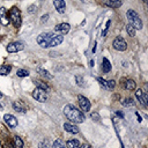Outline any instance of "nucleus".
Returning <instances> with one entry per match:
<instances>
[{"instance_id":"27","label":"nucleus","mask_w":148,"mask_h":148,"mask_svg":"<svg viewBox=\"0 0 148 148\" xmlns=\"http://www.w3.org/2000/svg\"><path fill=\"white\" fill-rule=\"evenodd\" d=\"M16 75H17L18 77H25V76L29 75V71L23 69V68H20V69L16 71Z\"/></svg>"},{"instance_id":"11","label":"nucleus","mask_w":148,"mask_h":148,"mask_svg":"<svg viewBox=\"0 0 148 148\" xmlns=\"http://www.w3.org/2000/svg\"><path fill=\"white\" fill-rule=\"evenodd\" d=\"M135 96H136V98L139 99V102H140L145 108L148 105V96H147V92H143L141 89H138V90L135 91Z\"/></svg>"},{"instance_id":"16","label":"nucleus","mask_w":148,"mask_h":148,"mask_svg":"<svg viewBox=\"0 0 148 148\" xmlns=\"http://www.w3.org/2000/svg\"><path fill=\"white\" fill-rule=\"evenodd\" d=\"M64 130H65L66 132L71 133V134H77V133L80 132L79 127L75 126L74 124H71V123H65V124H64Z\"/></svg>"},{"instance_id":"38","label":"nucleus","mask_w":148,"mask_h":148,"mask_svg":"<svg viewBox=\"0 0 148 148\" xmlns=\"http://www.w3.org/2000/svg\"><path fill=\"white\" fill-rule=\"evenodd\" d=\"M0 98H2V94L1 92H0Z\"/></svg>"},{"instance_id":"22","label":"nucleus","mask_w":148,"mask_h":148,"mask_svg":"<svg viewBox=\"0 0 148 148\" xmlns=\"http://www.w3.org/2000/svg\"><path fill=\"white\" fill-rule=\"evenodd\" d=\"M80 146V142L77 139H69L67 142H66V147L67 148H79Z\"/></svg>"},{"instance_id":"35","label":"nucleus","mask_w":148,"mask_h":148,"mask_svg":"<svg viewBox=\"0 0 148 148\" xmlns=\"http://www.w3.org/2000/svg\"><path fill=\"white\" fill-rule=\"evenodd\" d=\"M39 147H40V148H49V147H47V141L40 142V143H39Z\"/></svg>"},{"instance_id":"17","label":"nucleus","mask_w":148,"mask_h":148,"mask_svg":"<svg viewBox=\"0 0 148 148\" xmlns=\"http://www.w3.org/2000/svg\"><path fill=\"white\" fill-rule=\"evenodd\" d=\"M62 40H64V36H62V35H56V34H54V36L52 37V39H51V42H50V44H49V47L58 46L59 44L62 43Z\"/></svg>"},{"instance_id":"26","label":"nucleus","mask_w":148,"mask_h":148,"mask_svg":"<svg viewBox=\"0 0 148 148\" xmlns=\"http://www.w3.org/2000/svg\"><path fill=\"white\" fill-rule=\"evenodd\" d=\"M52 148H65V143L61 139H56V141L52 143Z\"/></svg>"},{"instance_id":"15","label":"nucleus","mask_w":148,"mask_h":148,"mask_svg":"<svg viewBox=\"0 0 148 148\" xmlns=\"http://www.w3.org/2000/svg\"><path fill=\"white\" fill-rule=\"evenodd\" d=\"M124 0H102V3L110 8H119Z\"/></svg>"},{"instance_id":"3","label":"nucleus","mask_w":148,"mask_h":148,"mask_svg":"<svg viewBox=\"0 0 148 148\" xmlns=\"http://www.w3.org/2000/svg\"><path fill=\"white\" fill-rule=\"evenodd\" d=\"M9 17H10V22L13 23V25L15 28H20L22 24V16H21V12L18 10L17 7H12L9 10Z\"/></svg>"},{"instance_id":"13","label":"nucleus","mask_w":148,"mask_h":148,"mask_svg":"<svg viewBox=\"0 0 148 148\" xmlns=\"http://www.w3.org/2000/svg\"><path fill=\"white\" fill-rule=\"evenodd\" d=\"M52 2H53V6L56 7V9H57V12L59 14H64L65 13V10H66L65 0H52Z\"/></svg>"},{"instance_id":"20","label":"nucleus","mask_w":148,"mask_h":148,"mask_svg":"<svg viewBox=\"0 0 148 148\" xmlns=\"http://www.w3.org/2000/svg\"><path fill=\"white\" fill-rule=\"evenodd\" d=\"M102 71L104 73H109L111 71V64L106 58H103V60H102Z\"/></svg>"},{"instance_id":"7","label":"nucleus","mask_w":148,"mask_h":148,"mask_svg":"<svg viewBox=\"0 0 148 148\" xmlns=\"http://www.w3.org/2000/svg\"><path fill=\"white\" fill-rule=\"evenodd\" d=\"M23 49H24V44L22 42H12L6 47L7 52H9V53H16L18 51H22Z\"/></svg>"},{"instance_id":"8","label":"nucleus","mask_w":148,"mask_h":148,"mask_svg":"<svg viewBox=\"0 0 148 148\" xmlns=\"http://www.w3.org/2000/svg\"><path fill=\"white\" fill-rule=\"evenodd\" d=\"M77 101H79V105L81 108V111L83 112H88L90 110V106H91V103L89 102V99L87 97H84L83 95H79L77 96Z\"/></svg>"},{"instance_id":"18","label":"nucleus","mask_w":148,"mask_h":148,"mask_svg":"<svg viewBox=\"0 0 148 148\" xmlns=\"http://www.w3.org/2000/svg\"><path fill=\"white\" fill-rule=\"evenodd\" d=\"M13 109L16 111V112H20V113H25V106L22 104V102H18V101H15L13 102Z\"/></svg>"},{"instance_id":"28","label":"nucleus","mask_w":148,"mask_h":148,"mask_svg":"<svg viewBox=\"0 0 148 148\" xmlns=\"http://www.w3.org/2000/svg\"><path fill=\"white\" fill-rule=\"evenodd\" d=\"M126 31H127V34H128L131 37H134V36H135V29H134L131 24H127V25H126Z\"/></svg>"},{"instance_id":"23","label":"nucleus","mask_w":148,"mask_h":148,"mask_svg":"<svg viewBox=\"0 0 148 148\" xmlns=\"http://www.w3.org/2000/svg\"><path fill=\"white\" fill-rule=\"evenodd\" d=\"M12 71V66L9 65H1L0 66V75H8Z\"/></svg>"},{"instance_id":"40","label":"nucleus","mask_w":148,"mask_h":148,"mask_svg":"<svg viewBox=\"0 0 148 148\" xmlns=\"http://www.w3.org/2000/svg\"><path fill=\"white\" fill-rule=\"evenodd\" d=\"M0 147H1V142H0Z\"/></svg>"},{"instance_id":"5","label":"nucleus","mask_w":148,"mask_h":148,"mask_svg":"<svg viewBox=\"0 0 148 148\" xmlns=\"http://www.w3.org/2000/svg\"><path fill=\"white\" fill-rule=\"evenodd\" d=\"M32 97L37 101V102H40V103H44L47 101L49 96H47V92L43 89H39V88H36L34 91H32Z\"/></svg>"},{"instance_id":"2","label":"nucleus","mask_w":148,"mask_h":148,"mask_svg":"<svg viewBox=\"0 0 148 148\" xmlns=\"http://www.w3.org/2000/svg\"><path fill=\"white\" fill-rule=\"evenodd\" d=\"M126 16H127V20H128V24H131L135 30H141L142 27H143V23L139 16V14L133 10V9H128L126 12Z\"/></svg>"},{"instance_id":"21","label":"nucleus","mask_w":148,"mask_h":148,"mask_svg":"<svg viewBox=\"0 0 148 148\" xmlns=\"http://www.w3.org/2000/svg\"><path fill=\"white\" fill-rule=\"evenodd\" d=\"M34 83H35L36 87L39 88V89H43V90H45V91L49 90V84L45 83V82L42 81V80H34Z\"/></svg>"},{"instance_id":"39","label":"nucleus","mask_w":148,"mask_h":148,"mask_svg":"<svg viewBox=\"0 0 148 148\" xmlns=\"http://www.w3.org/2000/svg\"><path fill=\"white\" fill-rule=\"evenodd\" d=\"M142 1H143V2H147V1H148V0H142Z\"/></svg>"},{"instance_id":"25","label":"nucleus","mask_w":148,"mask_h":148,"mask_svg":"<svg viewBox=\"0 0 148 148\" xmlns=\"http://www.w3.org/2000/svg\"><path fill=\"white\" fill-rule=\"evenodd\" d=\"M37 71H38V73L42 74L44 77H46V79H53V75H51L49 71H46V69H44V68H38Z\"/></svg>"},{"instance_id":"30","label":"nucleus","mask_w":148,"mask_h":148,"mask_svg":"<svg viewBox=\"0 0 148 148\" xmlns=\"http://www.w3.org/2000/svg\"><path fill=\"white\" fill-rule=\"evenodd\" d=\"M75 80H76V83H77V86H80V87H83V86H84V81H83L82 76H80V75H76V76H75Z\"/></svg>"},{"instance_id":"37","label":"nucleus","mask_w":148,"mask_h":148,"mask_svg":"<svg viewBox=\"0 0 148 148\" xmlns=\"http://www.w3.org/2000/svg\"><path fill=\"white\" fill-rule=\"evenodd\" d=\"M135 114H136V117H138V119H139V121H141V117H140V116H139V113H138V112H136V113H135Z\"/></svg>"},{"instance_id":"36","label":"nucleus","mask_w":148,"mask_h":148,"mask_svg":"<svg viewBox=\"0 0 148 148\" xmlns=\"http://www.w3.org/2000/svg\"><path fill=\"white\" fill-rule=\"evenodd\" d=\"M79 148H91V146H90L89 143H87V142H84V143H82L81 146H79Z\"/></svg>"},{"instance_id":"12","label":"nucleus","mask_w":148,"mask_h":148,"mask_svg":"<svg viewBox=\"0 0 148 148\" xmlns=\"http://www.w3.org/2000/svg\"><path fill=\"white\" fill-rule=\"evenodd\" d=\"M69 24L68 23H59V24H57L56 27H54V31L56 32H59V35H65V34H67L68 31H69Z\"/></svg>"},{"instance_id":"19","label":"nucleus","mask_w":148,"mask_h":148,"mask_svg":"<svg viewBox=\"0 0 148 148\" xmlns=\"http://www.w3.org/2000/svg\"><path fill=\"white\" fill-rule=\"evenodd\" d=\"M124 87H125L126 90L132 91V90H134V89L136 88V83H135L134 80H132V79H127V80L125 81V83H124Z\"/></svg>"},{"instance_id":"31","label":"nucleus","mask_w":148,"mask_h":148,"mask_svg":"<svg viewBox=\"0 0 148 148\" xmlns=\"http://www.w3.org/2000/svg\"><path fill=\"white\" fill-rule=\"evenodd\" d=\"M36 10H37V6L36 5H31V6L28 7V13H30V14L36 13Z\"/></svg>"},{"instance_id":"34","label":"nucleus","mask_w":148,"mask_h":148,"mask_svg":"<svg viewBox=\"0 0 148 148\" xmlns=\"http://www.w3.org/2000/svg\"><path fill=\"white\" fill-rule=\"evenodd\" d=\"M5 148H15V146H14V143L13 142H6V145H5Z\"/></svg>"},{"instance_id":"4","label":"nucleus","mask_w":148,"mask_h":148,"mask_svg":"<svg viewBox=\"0 0 148 148\" xmlns=\"http://www.w3.org/2000/svg\"><path fill=\"white\" fill-rule=\"evenodd\" d=\"M53 36H54V34L53 32H50V31L49 32H42L40 35L37 36L36 42H37V44L40 47L46 49V47H49V44H50V42H51V39H52Z\"/></svg>"},{"instance_id":"24","label":"nucleus","mask_w":148,"mask_h":148,"mask_svg":"<svg viewBox=\"0 0 148 148\" xmlns=\"http://www.w3.org/2000/svg\"><path fill=\"white\" fill-rule=\"evenodd\" d=\"M121 105H124V106H126V108H128V106H134V105H135V102H134V99H133L132 97H126V98H124V101L121 102Z\"/></svg>"},{"instance_id":"29","label":"nucleus","mask_w":148,"mask_h":148,"mask_svg":"<svg viewBox=\"0 0 148 148\" xmlns=\"http://www.w3.org/2000/svg\"><path fill=\"white\" fill-rule=\"evenodd\" d=\"M14 141H15V145H16L18 148H23V141H22V139H21L20 136L15 135V136H14Z\"/></svg>"},{"instance_id":"14","label":"nucleus","mask_w":148,"mask_h":148,"mask_svg":"<svg viewBox=\"0 0 148 148\" xmlns=\"http://www.w3.org/2000/svg\"><path fill=\"white\" fill-rule=\"evenodd\" d=\"M0 23L2 25L9 24V17L7 15V9L5 7H0Z\"/></svg>"},{"instance_id":"9","label":"nucleus","mask_w":148,"mask_h":148,"mask_svg":"<svg viewBox=\"0 0 148 148\" xmlns=\"http://www.w3.org/2000/svg\"><path fill=\"white\" fill-rule=\"evenodd\" d=\"M97 81L101 83V86L103 88H105L106 90H113L116 87V81L114 80H104L102 77H97Z\"/></svg>"},{"instance_id":"32","label":"nucleus","mask_w":148,"mask_h":148,"mask_svg":"<svg viewBox=\"0 0 148 148\" xmlns=\"http://www.w3.org/2000/svg\"><path fill=\"white\" fill-rule=\"evenodd\" d=\"M47 20H49V14H45V15H43V16H42L40 23H42V24H44L45 22H47Z\"/></svg>"},{"instance_id":"33","label":"nucleus","mask_w":148,"mask_h":148,"mask_svg":"<svg viewBox=\"0 0 148 148\" xmlns=\"http://www.w3.org/2000/svg\"><path fill=\"white\" fill-rule=\"evenodd\" d=\"M110 24H111V21L109 20V21L106 22V25H105V29H104V31H103V34H102V36H105V35H106V31H108V29H109V27H110Z\"/></svg>"},{"instance_id":"6","label":"nucleus","mask_w":148,"mask_h":148,"mask_svg":"<svg viewBox=\"0 0 148 148\" xmlns=\"http://www.w3.org/2000/svg\"><path fill=\"white\" fill-rule=\"evenodd\" d=\"M112 46H113V49L117 50V51H125V50L127 49V43H126V40H125L123 37L118 36V37L114 38V40H113V43H112Z\"/></svg>"},{"instance_id":"1","label":"nucleus","mask_w":148,"mask_h":148,"mask_svg":"<svg viewBox=\"0 0 148 148\" xmlns=\"http://www.w3.org/2000/svg\"><path fill=\"white\" fill-rule=\"evenodd\" d=\"M64 114L67 117L68 120H71L73 124H81L84 121V114L81 110H79L73 104H66L62 109Z\"/></svg>"},{"instance_id":"10","label":"nucleus","mask_w":148,"mask_h":148,"mask_svg":"<svg viewBox=\"0 0 148 148\" xmlns=\"http://www.w3.org/2000/svg\"><path fill=\"white\" fill-rule=\"evenodd\" d=\"M3 120H5V123L7 124V126H8L9 128H14V127L17 126V119H16L13 114L6 113V114L3 116Z\"/></svg>"}]
</instances>
